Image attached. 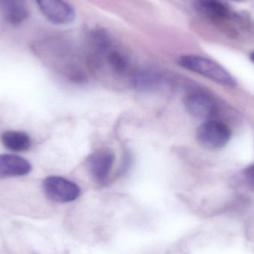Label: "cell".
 I'll return each mask as SVG.
<instances>
[{
    "instance_id": "cell-1",
    "label": "cell",
    "mask_w": 254,
    "mask_h": 254,
    "mask_svg": "<svg viewBox=\"0 0 254 254\" xmlns=\"http://www.w3.org/2000/svg\"><path fill=\"white\" fill-rule=\"evenodd\" d=\"M179 65L185 69L196 73L218 84L228 88L237 86L236 79L223 66L209 59L198 55H187L180 57Z\"/></svg>"
},
{
    "instance_id": "cell-2",
    "label": "cell",
    "mask_w": 254,
    "mask_h": 254,
    "mask_svg": "<svg viewBox=\"0 0 254 254\" xmlns=\"http://www.w3.org/2000/svg\"><path fill=\"white\" fill-rule=\"evenodd\" d=\"M184 105L188 113L200 119H214L219 111L216 99L209 92L200 88L188 89L183 99Z\"/></svg>"
},
{
    "instance_id": "cell-3",
    "label": "cell",
    "mask_w": 254,
    "mask_h": 254,
    "mask_svg": "<svg viewBox=\"0 0 254 254\" xmlns=\"http://www.w3.org/2000/svg\"><path fill=\"white\" fill-rule=\"evenodd\" d=\"M230 127L216 119L207 120L201 124L196 131V138L201 146L210 150L222 149L231 138Z\"/></svg>"
},
{
    "instance_id": "cell-4",
    "label": "cell",
    "mask_w": 254,
    "mask_h": 254,
    "mask_svg": "<svg viewBox=\"0 0 254 254\" xmlns=\"http://www.w3.org/2000/svg\"><path fill=\"white\" fill-rule=\"evenodd\" d=\"M46 196L58 203L75 201L80 195V188L74 182L61 176H49L43 182Z\"/></svg>"
},
{
    "instance_id": "cell-5",
    "label": "cell",
    "mask_w": 254,
    "mask_h": 254,
    "mask_svg": "<svg viewBox=\"0 0 254 254\" xmlns=\"http://www.w3.org/2000/svg\"><path fill=\"white\" fill-rule=\"evenodd\" d=\"M114 152L108 148H103L91 154L86 160V167L92 179L99 185L108 181L114 166Z\"/></svg>"
},
{
    "instance_id": "cell-6",
    "label": "cell",
    "mask_w": 254,
    "mask_h": 254,
    "mask_svg": "<svg viewBox=\"0 0 254 254\" xmlns=\"http://www.w3.org/2000/svg\"><path fill=\"white\" fill-rule=\"evenodd\" d=\"M43 14L55 25L71 23L75 19V11L64 0H35Z\"/></svg>"
},
{
    "instance_id": "cell-7",
    "label": "cell",
    "mask_w": 254,
    "mask_h": 254,
    "mask_svg": "<svg viewBox=\"0 0 254 254\" xmlns=\"http://www.w3.org/2000/svg\"><path fill=\"white\" fill-rule=\"evenodd\" d=\"M194 7L201 16L218 25L232 20L234 17L228 4L221 0H195Z\"/></svg>"
},
{
    "instance_id": "cell-8",
    "label": "cell",
    "mask_w": 254,
    "mask_h": 254,
    "mask_svg": "<svg viewBox=\"0 0 254 254\" xmlns=\"http://www.w3.org/2000/svg\"><path fill=\"white\" fill-rule=\"evenodd\" d=\"M0 11L4 20L12 25L22 23L29 16L26 0H0Z\"/></svg>"
},
{
    "instance_id": "cell-9",
    "label": "cell",
    "mask_w": 254,
    "mask_h": 254,
    "mask_svg": "<svg viewBox=\"0 0 254 254\" xmlns=\"http://www.w3.org/2000/svg\"><path fill=\"white\" fill-rule=\"evenodd\" d=\"M31 170V164L25 158L10 154L0 155V177L25 176Z\"/></svg>"
},
{
    "instance_id": "cell-10",
    "label": "cell",
    "mask_w": 254,
    "mask_h": 254,
    "mask_svg": "<svg viewBox=\"0 0 254 254\" xmlns=\"http://www.w3.org/2000/svg\"><path fill=\"white\" fill-rule=\"evenodd\" d=\"M131 84L137 90L149 92L156 89L162 83V75L154 70H142L131 76Z\"/></svg>"
},
{
    "instance_id": "cell-11",
    "label": "cell",
    "mask_w": 254,
    "mask_h": 254,
    "mask_svg": "<svg viewBox=\"0 0 254 254\" xmlns=\"http://www.w3.org/2000/svg\"><path fill=\"white\" fill-rule=\"evenodd\" d=\"M1 140L7 149L14 152L28 150L31 146V138L23 131H5L1 134Z\"/></svg>"
},
{
    "instance_id": "cell-12",
    "label": "cell",
    "mask_w": 254,
    "mask_h": 254,
    "mask_svg": "<svg viewBox=\"0 0 254 254\" xmlns=\"http://www.w3.org/2000/svg\"><path fill=\"white\" fill-rule=\"evenodd\" d=\"M244 177L249 186L254 190V164L249 166L245 170Z\"/></svg>"
},
{
    "instance_id": "cell-13",
    "label": "cell",
    "mask_w": 254,
    "mask_h": 254,
    "mask_svg": "<svg viewBox=\"0 0 254 254\" xmlns=\"http://www.w3.org/2000/svg\"><path fill=\"white\" fill-rule=\"evenodd\" d=\"M250 59H251V61H252V62H253L254 64V52H252V53H251Z\"/></svg>"
},
{
    "instance_id": "cell-14",
    "label": "cell",
    "mask_w": 254,
    "mask_h": 254,
    "mask_svg": "<svg viewBox=\"0 0 254 254\" xmlns=\"http://www.w3.org/2000/svg\"><path fill=\"white\" fill-rule=\"evenodd\" d=\"M232 1H240V0H232Z\"/></svg>"
}]
</instances>
